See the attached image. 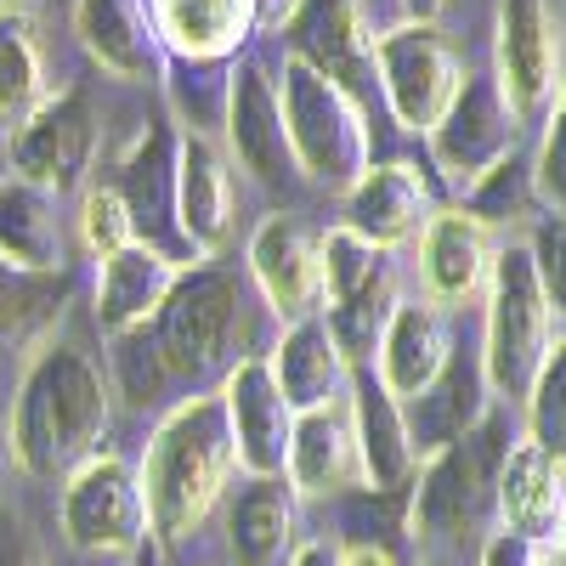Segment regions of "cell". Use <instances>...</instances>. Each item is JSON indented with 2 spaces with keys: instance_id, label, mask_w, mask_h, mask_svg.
I'll return each mask as SVG.
<instances>
[{
  "instance_id": "obj_1",
  "label": "cell",
  "mask_w": 566,
  "mask_h": 566,
  "mask_svg": "<svg viewBox=\"0 0 566 566\" xmlns=\"http://www.w3.org/2000/svg\"><path fill=\"white\" fill-rule=\"evenodd\" d=\"M114 424L108 357L74 335H52L29 352V368L7 408V448L34 482H69L85 459L103 453Z\"/></svg>"
},
{
  "instance_id": "obj_2",
  "label": "cell",
  "mask_w": 566,
  "mask_h": 566,
  "mask_svg": "<svg viewBox=\"0 0 566 566\" xmlns=\"http://www.w3.org/2000/svg\"><path fill=\"white\" fill-rule=\"evenodd\" d=\"M232 470H239V448H232V424L221 391L181 397L165 408L154 424L148 453H142L136 476L148 493V522L159 544H187L232 493Z\"/></svg>"
},
{
  "instance_id": "obj_3",
  "label": "cell",
  "mask_w": 566,
  "mask_h": 566,
  "mask_svg": "<svg viewBox=\"0 0 566 566\" xmlns=\"http://www.w3.org/2000/svg\"><path fill=\"white\" fill-rule=\"evenodd\" d=\"M255 283L250 272H232L221 261H199V266H181L176 290L165 295L159 317L148 323L159 357L176 380V397H199V391H221V380L255 346Z\"/></svg>"
},
{
  "instance_id": "obj_4",
  "label": "cell",
  "mask_w": 566,
  "mask_h": 566,
  "mask_svg": "<svg viewBox=\"0 0 566 566\" xmlns=\"http://www.w3.org/2000/svg\"><path fill=\"white\" fill-rule=\"evenodd\" d=\"M522 442V419L510 402H493V413L453 448L419 464L413 504H408V538L437 549H482L499 533V470L510 448Z\"/></svg>"
},
{
  "instance_id": "obj_5",
  "label": "cell",
  "mask_w": 566,
  "mask_h": 566,
  "mask_svg": "<svg viewBox=\"0 0 566 566\" xmlns=\"http://www.w3.org/2000/svg\"><path fill=\"white\" fill-rule=\"evenodd\" d=\"M277 103H283V130H290L301 176L328 187V193H352L363 170L374 165V136H368L363 103L340 80L312 69L301 52H290L277 69Z\"/></svg>"
},
{
  "instance_id": "obj_6",
  "label": "cell",
  "mask_w": 566,
  "mask_h": 566,
  "mask_svg": "<svg viewBox=\"0 0 566 566\" xmlns=\"http://www.w3.org/2000/svg\"><path fill=\"white\" fill-rule=\"evenodd\" d=\"M555 340H560V317L533 272L527 244H499V261L488 277V317H482V368H488L493 397L522 408Z\"/></svg>"
},
{
  "instance_id": "obj_7",
  "label": "cell",
  "mask_w": 566,
  "mask_h": 566,
  "mask_svg": "<svg viewBox=\"0 0 566 566\" xmlns=\"http://www.w3.org/2000/svg\"><path fill=\"white\" fill-rule=\"evenodd\" d=\"M368 63L380 74V91H386L397 125H408L413 136H431L464 85V63L437 23L380 29L368 40Z\"/></svg>"
},
{
  "instance_id": "obj_8",
  "label": "cell",
  "mask_w": 566,
  "mask_h": 566,
  "mask_svg": "<svg viewBox=\"0 0 566 566\" xmlns=\"http://www.w3.org/2000/svg\"><path fill=\"white\" fill-rule=\"evenodd\" d=\"M57 515H63V544L74 555H136L154 538L142 476L108 448L97 459H85L63 482V510Z\"/></svg>"
},
{
  "instance_id": "obj_9",
  "label": "cell",
  "mask_w": 566,
  "mask_h": 566,
  "mask_svg": "<svg viewBox=\"0 0 566 566\" xmlns=\"http://www.w3.org/2000/svg\"><path fill=\"white\" fill-rule=\"evenodd\" d=\"M176 148H181V136L165 119H142L130 130V142L114 148V159L97 181H108L125 199L142 244L165 250L176 266H199L193 244L181 239V221H176Z\"/></svg>"
},
{
  "instance_id": "obj_10",
  "label": "cell",
  "mask_w": 566,
  "mask_h": 566,
  "mask_svg": "<svg viewBox=\"0 0 566 566\" xmlns=\"http://www.w3.org/2000/svg\"><path fill=\"white\" fill-rule=\"evenodd\" d=\"M560 18L549 0H499L493 12V80L515 119H538L560 97Z\"/></svg>"
},
{
  "instance_id": "obj_11",
  "label": "cell",
  "mask_w": 566,
  "mask_h": 566,
  "mask_svg": "<svg viewBox=\"0 0 566 566\" xmlns=\"http://www.w3.org/2000/svg\"><path fill=\"white\" fill-rule=\"evenodd\" d=\"M515 136H522V119H515V108L504 103V91L488 69V74H464L453 108L424 136V148H431V165L448 176V187L470 193L488 170H499L515 154Z\"/></svg>"
},
{
  "instance_id": "obj_12",
  "label": "cell",
  "mask_w": 566,
  "mask_h": 566,
  "mask_svg": "<svg viewBox=\"0 0 566 566\" xmlns=\"http://www.w3.org/2000/svg\"><path fill=\"white\" fill-rule=\"evenodd\" d=\"M97 142H103V119H97L91 91L85 85L57 91V97L12 136V170H18V181L63 199L74 187H85L91 165H97Z\"/></svg>"
},
{
  "instance_id": "obj_13",
  "label": "cell",
  "mask_w": 566,
  "mask_h": 566,
  "mask_svg": "<svg viewBox=\"0 0 566 566\" xmlns=\"http://www.w3.org/2000/svg\"><path fill=\"white\" fill-rule=\"evenodd\" d=\"M499 261V227H488L482 216H470L464 205H448L424 221L419 232V301L442 306L448 317L464 312L476 295H488V277Z\"/></svg>"
},
{
  "instance_id": "obj_14",
  "label": "cell",
  "mask_w": 566,
  "mask_h": 566,
  "mask_svg": "<svg viewBox=\"0 0 566 566\" xmlns=\"http://www.w3.org/2000/svg\"><path fill=\"white\" fill-rule=\"evenodd\" d=\"M227 142H232V159H239L261 187H272V193H283V187H295V181H301V159H295V148H290V130H283L277 74L266 69L261 52L232 57Z\"/></svg>"
},
{
  "instance_id": "obj_15",
  "label": "cell",
  "mask_w": 566,
  "mask_h": 566,
  "mask_svg": "<svg viewBox=\"0 0 566 566\" xmlns=\"http://www.w3.org/2000/svg\"><path fill=\"white\" fill-rule=\"evenodd\" d=\"M250 283L261 306L290 328V323H306V317H323V255H317V239L295 221L272 210L255 232H250V261H244Z\"/></svg>"
},
{
  "instance_id": "obj_16",
  "label": "cell",
  "mask_w": 566,
  "mask_h": 566,
  "mask_svg": "<svg viewBox=\"0 0 566 566\" xmlns=\"http://www.w3.org/2000/svg\"><path fill=\"white\" fill-rule=\"evenodd\" d=\"M221 402H227L232 448H239V470H244V476H283L301 413L283 402V391L272 380V363L266 357H244L221 380Z\"/></svg>"
},
{
  "instance_id": "obj_17",
  "label": "cell",
  "mask_w": 566,
  "mask_h": 566,
  "mask_svg": "<svg viewBox=\"0 0 566 566\" xmlns=\"http://www.w3.org/2000/svg\"><path fill=\"white\" fill-rule=\"evenodd\" d=\"M493 386H488V368H482V346H459L453 340V357L442 363V374L424 386L413 402H402V419H408V437H413V453L419 464L453 448L459 437H470L476 424L493 413Z\"/></svg>"
},
{
  "instance_id": "obj_18",
  "label": "cell",
  "mask_w": 566,
  "mask_h": 566,
  "mask_svg": "<svg viewBox=\"0 0 566 566\" xmlns=\"http://www.w3.org/2000/svg\"><path fill=\"white\" fill-rule=\"evenodd\" d=\"M301 493L283 476H244L221 504L232 566H290L301 549Z\"/></svg>"
},
{
  "instance_id": "obj_19",
  "label": "cell",
  "mask_w": 566,
  "mask_h": 566,
  "mask_svg": "<svg viewBox=\"0 0 566 566\" xmlns=\"http://www.w3.org/2000/svg\"><path fill=\"white\" fill-rule=\"evenodd\" d=\"M272 363V380L283 391L295 413H323V408H346L352 402V357L340 352L335 328L328 317H306V323H290L283 340L266 352Z\"/></svg>"
},
{
  "instance_id": "obj_20",
  "label": "cell",
  "mask_w": 566,
  "mask_h": 566,
  "mask_svg": "<svg viewBox=\"0 0 566 566\" xmlns=\"http://www.w3.org/2000/svg\"><path fill=\"white\" fill-rule=\"evenodd\" d=\"M352 431H357V459H363V488L368 493H408L419 476V453L408 437L402 402L380 386V374L368 363L352 374Z\"/></svg>"
},
{
  "instance_id": "obj_21",
  "label": "cell",
  "mask_w": 566,
  "mask_h": 566,
  "mask_svg": "<svg viewBox=\"0 0 566 566\" xmlns=\"http://www.w3.org/2000/svg\"><path fill=\"white\" fill-rule=\"evenodd\" d=\"M431 216H437V205H431L424 176L413 165L391 159V165H368L363 170V181L346 193L340 227H352L357 239H368L374 250H397V244L419 239Z\"/></svg>"
},
{
  "instance_id": "obj_22",
  "label": "cell",
  "mask_w": 566,
  "mask_h": 566,
  "mask_svg": "<svg viewBox=\"0 0 566 566\" xmlns=\"http://www.w3.org/2000/svg\"><path fill=\"white\" fill-rule=\"evenodd\" d=\"M453 357V323L442 306L431 301H397L391 323L380 346H374V374H380V386L397 397V402H413L424 386L442 374V363Z\"/></svg>"
},
{
  "instance_id": "obj_23",
  "label": "cell",
  "mask_w": 566,
  "mask_h": 566,
  "mask_svg": "<svg viewBox=\"0 0 566 566\" xmlns=\"http://www.w3.org/2000/svg\"><path fill=\"white\" fill-rule=\"evenodd\" d=\"M176 221L199 261H216V250L232 232V170L221 148L199 130H181L176 148Z\"/></svg>"
},
{
  "instance_id": "obj_24",
  "label": "cell",
  "mask_w": 566,
  "mask_h": 566,
  "mask_svg": "<svg viewBox=\"0 0 566 566\" xmlns=\"http://www.w3.org/2000/svg\"><path fill=\"white\" fill-rule=\"evenodd\" d=\"M69 18L91 63L108 69L114 80H154L165 69V45L148 0H80Z\"/></svg>"
},
{
  "instance_id": "obj_25",
  "label": "cell",
  "mask_w": 566,
  "mask_h": 566,
  "mask_svg": "<svg viewBox=\"0 0 566 566\" xmlns=\"http://www.w3.org/2000/svg\"><path fill=\"white\" fill-rule=\"evenodd\" d=\"M176 277H181V266L154 244H130V250L108 255L97 272V295H91V323L103 328V340L154 323L165 295L176 290Z\"/></svg>"
},
{
  "instance_id": "obj_26",
  "label": "cell",
  "mask_w": 566,
  "mask_h": 566,
  "mask_svg": "<svg viewBox=\"0 0 566 566\" xmlns=\"http://www.w3.org/2000/svg\"><path fill=\"white\" fill-rule=\"evenodd\" d=\"M560 504H566V459L544 453L522 431V442L510 448V459L499 470V533L549 544L560 527Z\"/></svg>"
},
{
  "instance_id": "obj_27",
  "label": "cell",
  "mask_w": 566,
  "mask_h": 566,
  "mask_svg": "<svg viewBox=\"0 0 566 566\" xmlns=\"http://www.w3.org/2000/svg\"><path fill=\"white\" fill-rule=\"evenodd\" d=\"M283 482L301 499H340L363 488V459H357V431H352V402L346 408H323L295 419V442Z\"/></svg>"
},
{
  "instance_id": "obj_28",
  "label": "cell",
  "mask_w": 566,
  "mask_h": 566,
  "mask_svg": "<svg viewBox=\"0 0 566 566\" xmlns=\"http://www.w3.org/2000/svg\"><path fill=\"white\" fill-rule=\"evenodd\" d=\"M159 45L187 63H227L255 34L261 0H148Z\"/></svg>"
},
{
  "instance_id": "obj_29",
  "label": "cell",
  "mask_w": 566,
  "mask_h": 566,
  "mask_svg": "<svg viewBox=\"0 0 566 566\" xmlns=\"http://www.w3.org/2000/svg\"><path fill=\"white\" fill-rule=\"evenodd\" d=\"M69 295H74L69 266L34 272V266H18L12 255H0V352H23V346L52 340Z\"/></svg>"
},
{
  "instance_id": "obj_30",
  "label": "cell",
  "mask_w": 566,
  "mask_h": 566,
  "mask_svg": "<svg viewBox=\"0 0 566 566\" xmlns=\"http://www.w3.org/2000/svg\"><path fill=\"white\" fill-rule=\"evenodd\" d=\"M0 255L34 272H63L69 266V232L57 216V199L29 181H0Z\"/></svg>"
},
{
  "instance_id": "obj_31",
  "label": "cell",
  "mask_w": 566,
  "mask_h": 566,
  "mask_svg": "<svg viewBox=\"0 0 566 566\" xmlns=\"http://www.w3.org/2000/svg\"><path fill=\"white\" fill-rule=\"evenodd\" d=\"M52 103V85H45V57L29 12H0V125L12 136Z\"/></svg>"
},
{
  "instance_id": "obj_32",
  "label": "cell",
  "mask_w": 566,
  "mask_h": 566,
  "mask_svg": "<svg viewBox=\"0 0 566 566\" xmlns=\"http://www.w3.org/2000/svg\"><path fill=\"white\" fill-rule=\"evenodd\" d=\"M522 431L527 442H538L544 453L566 459V335L555 340V352L544 357L538 380L522 402Z\"/></svg>"
},
{
  "instance_id": "obj_33",
  "label": "cell",
  "mask_w": 566,
  "mask_h": 566,
  "mask_svg": "<svg viewBox=\"0 0 566 566\" xmlns=\"http://www.w3.org/2000/svg\"><path fill=\"white\" fill-rule=\"evenodd\" d=\"M80 244L97 255V261H108V255L142 244V239H136V221H130V210H125V199L114 193L108 181H85V193H80Z\"/></svg>"
},
{
  "instance_id": "obj_34",
  "label": "cell",
  "mask_w": 566,
  "mask_h": 566,
  "mask_svg": "<svg viewBox=\"0 0 566 566\" xmlns=\"http://www.w3.org/2000/svg\"><path fill=\"white\" fill-rule=\"evenodd\" d=\"M533 199H538V187H533V165H527L522 154H510L499 170H488V176L464 193V210H470V216H482L488 227H504V221L522 216Z\"/></svg>"
},
{
  "instance_id": "obj_35",
  "label": "cell",
  "mask_w": 566,
  "mask_h": 566,
  "mask_svg": "<svg viewBox=\"0 0 566 566\" xmlns=\"http://www.w3.org/2000/svg\"><path fill=\"white\" fill-rule=\"evenodd\" d=\"M522 244H527V255H533V272H538V283H544L555 317L566 323V216L544 210V216L527 227Z\"/></svg>"
},
{
  "instance_id": "obj_36",
  "label": "cell",
  "mask_w": 566,
  "mask_h": 566,
  "mask_svg": "<svg viewBox=\"0 0 566 566\" xmlns=\"http://www.w3.org/2000/svg\"><path fill=\"white\" fill-rule=\"evenodd\" d=\"M533 187H538L544 210L566 216V85H560L555 108L544 114V142H538V159H533Z\"/></svg>"
},
{
  "instance_id": "obj_37",
  "label": "cell",
  "mask_w": 566,
  "mask_h": 566,
  "mask_svg": "<svg viewBox=\"0 0 566 566\" xmlns=\"http://www.w3.org/2000/svg\"><path fill=\"white\" fill-rule=\"evenodd\" d=\"M0 566H40V549L23 527V515H12L0 504Z\"/></svg>"
},
{
  "instance_id": "obj_38",
  "label": "cell",
  "mask_w": 566,
  "mask_h": 566,
  "mask_svg": "<svg viewBox=\"0 0 566 566\" xmlns=\"http://www.w3.org/2000/svg\"><path fill=\"white\" fill-rule=\"evenodd\" d=\"M476 566H533V544L527 538H510V533H493L476 555Z\"/></svg>"
},
{
  "instance_id": "obj_39",
  "label": "cell",
  "mask_w": 566,
  "mask_h": 566,
  "mask_svg": "<svg viewBox=\"0 0 566 566\" xmlns=\"http://www.w3.org/2000/svg\"><path fill=\"white\" fill-rule=\"evenodd\" d=\"M340 566H397V555L386 544H374V538H352L340 549Z\"/></svg>"
},
{
  "instance_id": "obj_40",
  "label": "cell",
  "mask_w": 566,
  "mask_h": 566,
  "mask_svg": "<svg viewBox=\"0 0 566 566\" xmlns=\"http://www.w3.org/2000/svg\"><path fill=\"white\" fill-rule=\"evenodd\" d=\"M448 7H453V0H397L402 23H437V18H442Z\"/></svg>"
},
{
  "instance_id": "obj_41",
  "label": "cell",
  "mask_w": 566,
  "mask_h": 566,
  "mask_svg": "<svg viewBox=\"0 0 566 566\" xmlns=\"http://www.w3.org/2000/svg\"><path fill=\"white\" fill-rule=\"evenodd\" d=\"M290 566H340V549H335V544H323V538H312V544L295 549Z\"/></svg>"
},
{
  "instance_id": "obj_42",
  "label": "cell",
  "mask_w": 566,
  "mask_h": 566,
  "mask_svg": "<svg viewBox=\"0 0 566 566\" xmlns=\"http://www.w3.org/2000/svg\"><path fill=\"white\" fill-rule=\"evenodd\" d=\"M482 549H437V555H424V566H476Z\"/></svg>"
},
{
  "instance_id": "obj_43",
  "label": "cell",
  "mask_w": 566,
  "mask_h": 566,
  "mask_svg": "<svg viewBox=\"0 0 566 566\" xmlns=\"http://www.w3.org/2000/svg\"><path fill=\"white\" fill-rule=\"evenodd\" d=\"M533 566H566V544H560V538L533 544Z\"/></svg>"
},
{
  "instance_id": "obj_44",
  "label": "cell",
  "mask_w": 566,
  "mask_h": 566,
  "mask_svg": "<svg viewBox=\"0 0 566 566\" xmlns=\"http://www.w3.org/2000/svg\"><path fill=\"white\" fill-rule=\"evenodd\" d=\"M130 566H159V544L148 538V544H142V549L130 555Z\"/></svg>"
},
{
  "instance_id": "obj_45",
  "label": "cell",
  "mask_w": 566,
  "mask_h": 566,
  "mask_svg": "<svg viewBox=\"0 0 566 566\" xmlns=\"http://www.w3.org/2000/svg\"><path fill=\"white\" fill-rule=\"evenodd\" d=\"M45 7H57V12H74V7H80V0H45Z\"/></svg>"
},
{
  "instance_id": "obj_46",
  "label": "cell",
  "mask_w": 566,
  "mask_h": 566,
  "mask_svg": "<svg viewBox=\"0 0 566 566\" xmlns=\"http://www.w3.org/2000/svg\"><path fill=\"white\" fill-rule=\"evenodd\" d=\"M0 12H23V0H0Z\"/></svg>"
},
{
  "instance_id": "obj_47",
  "label": "cell",
  "mask_w": 566,
  "mask_h": 566,
  "mask_svg": "<svg viewBox=\"0 0 566 566\" xmlns=\"http://www.w3.org/2000/svg\"><path fill=\"white\" fill-rule=\"evenodd\" d=\"M555 538H560V544H566V504H560V527H555Z\"/></svg>"
},
{
  "instance_id": "obj_48",
  "label": "cell",
  "mask_w": 566,
  "mask_h": 566,
  "mask_svg": "<svg viewBox=\"0 0 566 566\" xmlns=\"http://www.w3.org/2000/svg\"><path fill=\"white\" fill-rule=\"evenodd\" d=\"M0 437H7V431H0Z\"/></svg>"
}]
</instances>
